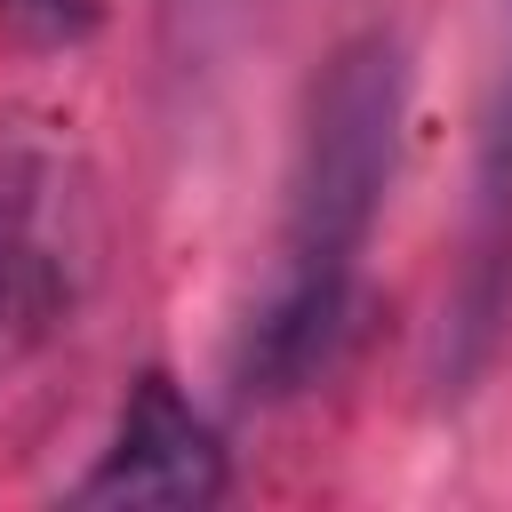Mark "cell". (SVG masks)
I'll list each match as a JSON object with an SVG mask.
<instances>
[{"mask_svg":"<svg viewBox=\"0 0 512 512\" xmlns=\"http://www.w3.org/2000/svg\"><path fill=\"white\" fill-rule=\"evenodd\" d=\"M400 112H408V56H400V32L384 24H360L352 40H336L304 88L272 280L232 352L240 392L264 408L312 392L352 336L368 240L400 168Z\"/></svg>","mask_w":512,"mask_h":512,"instance_id":"6da1fadb","label":"cell"},{"mask_svg":"<svg viewBox=\"0 0 512 512\" xmlns=\"http://www.w3.org/2000/svg\"><path fill=\"white\" fill-rule=\"evenodd\" d=\"M96 288V176L56 112H0V376L72 328Z\"/></svg>","mask_w":512,"mask_h":512,"instance_id":"7a4b0ae2","label":"cell"},{"mask_svg":"<svg viewBox=\"0 0 512 512\" xmlns=\"http://www.w3.org/2000/svg\"><path fill=\"white\" fill-rule=\"evenodd\" d=\"M224 488H232V464H224L216 424L184 400V384L168 368H144L120 400L112 440L96 448V464L72 496L80 504H192L200 512Z\"/></svg>","mask_w":512,"mask_h":512,"instance_id":"3957f363","label":"cell"},{"mask_svg":"<svg viewBox=\"0 0 512 512\" xmlns=\"http://www.w3.org/2000/svg\"><path fill=\"white\" fill-rule=\"evenodd\" d=\"M504 312H512V0H496V64L472 136V232H464V280L448 320V376L480 368Z\"/></svg>","mask_w":512,"mask_h":512,"instance_id":"277c9868","label":"cell"},{"mask_svg":"<svg viewBox=\"0 0 512 512\" xmlns=\"http://www.w3.org/2000/svg\"><path fill=\"white\" fill-rule=\"evenodd\" d=\"M0 16L40 48H72L104 24V0H0Z\"/></svg>","mask_w":512,"mask_h":512,"instance_id":"5b68a950","label":"cell"}]
</instances>
